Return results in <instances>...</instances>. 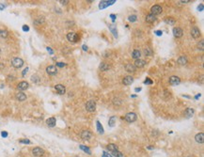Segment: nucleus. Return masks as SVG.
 I'll return each instance as SVG.
<instances>
[{"label": "nucleus", "instance_id": "1", "mask_svg": "<svg viewBox=\"0 0 204 157\" xmlns=\"http://www.w3.org/2000/svg\"><path fill=\"white\" fill-rule=\"evenodd\" d=\"M11 65H12L14 68L16 69H19L24 65V60L22 58H19V57H14L12 60H11Z\"/></svg>", "mask_w": 204, "mask_h": 157}, {"label": "nucleus", "instance_id": "2", "mask_svg": "<svg viewBox=\"0 0 204 157\" xmlns=\"http://www.w3.org/2000/svg\"><path fill=\"white\" fill-rule=\"evenodd\" d=\"M86 109L89 112H94L96 109V103L95 101L90 100L86 104Z\"/></svg>", "mask_w": 204, "mask_h": 157}, {"label": "nucleus", "instance_id": "3", "mask_svg": "<svg viewBox=\"0 0 204 157\" xmlns=\"http://www.w3.org/2000/svg\"><path fill=\"white\" fill-rule=\"evenodd\" d=\"M114 3H116V0H106V1H101L100 4H99V9L100 10H104L105 9L106 7H108V6H111L113 5Z\"/></svg>", "mask_w": 204, "mask_h": 157}, {"label": "nucleus", "instance_id": "4", "mask_svg": "<svg viewBox=\"0 0 204 157\" xmlns=\"http://www.w3.org/2000/svg\"><path fill=\"white\" fill-rule=\"evenodd\" d=\"M125 120L126 121H128V122H134L137 119V116H136V114L135 113H133V112H130V113H127L125 115L124 117Z\"/></svg>", "mask_w": 204, "mask_h": 157}, {"label": "nucleus", "instance_id": "5", "mask_svg": "<svg viewBox=\"0 0 204 157\" xmlns=\"http://www.w3.org/2000/svg\"><path fill=\"white\" fill-rule=\"evenodd\" d=\"M67 39L71 42H76V41H78L79 37L75 32H70V33L67 34Z\"/></svg>", "mask_w": 204, "mask_h": 157}, {"label": "nucleus", "instance_id": "6", "mask_svg": "<svg viewBox=\"0 0 204 157\" xmlns=\"http://www.w3.org/2000/svg\"><path fill=\"white\" fill-rule=\"evenodd\" d=\"M163 11L162 10V7L161 6H159V5H154V6H152L151 9V14H153V15H158V14H160Z\"/></svg>", "mask_w": 204, "mask_h": 157}, {"label": "nucleus", "instance_id": "7", "mask_svg": "<svg viewBox=\"0 0 204 157\" xmlns=\"http://www.w3.org/2000/svg\"><path fill=\"white\" fill-rule=\"evenodd\" d=\"M200 30L198 29L197 27H193L192 29H191V36L194 38V39H198L200 37Z\"/></svg>", "mask_w": 204, "mask_h": 157}, {"label": "nucleus", "instance_id": "8", "mask_svg": "<svg viewBox=\"0 0 204 157\" xmlns=\"http://www.w3.org/2000/svg\"><path fill=\"white\" fill-rule=\"evenodd\" d=\"M92 137V134L89 130H84L81 133V138L83 140H89Z\"/></svg>", "mask_w": 204, "mask_h": 157}, {"label": "nucleus", "instance_id": "9", "mask_svg": "<svg viewBox=\"0 0 204 157\" xmlns=\"http://www.w3.org/2000/svg\"><path fill=\"white\" fill-rule=\"evenodd\" d=\"M32 153H33V155L34 156H43V154H44V150L42 149V148H39V147H36V148H34L32 150Z\"/></svg>", "mask_w": 204, "mask_h": 157}, {"label": "nucleus", "instance_id": "10", "mask_svg": "<svg viewBox=\"0 0 204 157\" xmlns=\"http://www.w3.org/2000/svg\"><path fill=\"white\" fill-rule=\"evenodd\" d=\"M46 73L50 74V75H55V74H57V69H56V66L51 65V66H48L46 68Z\"/></svg>", "mask_w": 204, "mask_h": 157}, {"label": "nucleus", "instance_id": "11", "mask_svg": "<svg viewBox=\"0 0 204 157\" xmlns=\"http://www.w3.org/2000/svg\"><path fill=\"white\" fill-rule=\"evenodd\" d=\"M172 32H173V35H174L175 38H181L183 35V31H182L181 27H174Z\"/></svg>", "mask_w": 204, "mask_h": 157}, {"label": "nucleus", "instance_id": "12", "mask_svg": "<svg viewBox=\"0 0 204 157\" xmlns=\"http://www.w3.org/2000/svg\"><path fill=\"white\" fill-rule=\"evenodd\" d=\"M55 88H56V92H57L58 94H60V95H63V94L66 92L65 87H64L63 85H61V84H57V85H56V86H55Z\"/></svg>", "mask_w": 204, "mask_h": 157}, {"label": "nucleus", "instance_id": "13", "mask_svg": "<svg viewBox=\"0 0 204 157\" xmlns=\"http://www.w3.org/2000/svg\"><path fill=\"white\" fill-rule=\"evenodd\" d=\"M180 83H181V79L178 76H171L169 78V84L171 86H178Z\"/></svg>", "mask_w": 204, "mask_h": 157}, {"label": "nucleus", "instance_id": "14", "mask_svg": "<svg viewBox=\"0 0 204 157\" xmlns=\"http://www.w3.org/2000/svg\"><path fill=\"white\" fill-rule=\"evenodd\" d=\"M28 87H29V85H28V83L27 82H26V81H23V82H20L19 84H18V86H17V88L19 90H26L28 88Z\"/></svg>", "mask_w": 204, "mask_h": 157}, {"label": "nucleus", "instance_id": "15", "mask_svg": "<svg viewBox=\"0 0 204 157\" xmlns=\"http://www.w3.org/2000/svg\"><path fill=\"white\" fill-rule=\"evenodd\" d=\"M146 64H147V62H146L145 60L140 59V58H139V59L135 60V64H134V65L135 66V68H142V67H144Z\"/></svg>", "mask_w": 204, "mask_h": 157}, {"label": "nucleus", "instance_id": "16", "mask_svg": "<svg viewBox=\"0 0 204 157\" xmlns=\"http://www.w3.org/2000/svg\"><path fill=\"white\" fill-rule=\"evenodd\" d=\"M133 82H134V78L132 76H130V75L125 76L124 78H123V80H122V83L124 84L125 86H129V85H131Z\"/></svg>", "mask_w": 204, "mask_h": 157}, {"label": "nucleus", "instance_id": "17", "mask_svg": "<svg viewBox=\"0 0 204 157\" xmlns=\"http://www.w3.org/2000/svg\"><path fill=\"white\" fill-rule=\"evenodd\" d=\"M195 111L193 108H191V107H188V108H186L185 109V111H184V115H185V117L186 118H192L193 117V115H194Z\"/></svg>", "mask_w": 204, "mask_h": 157}, {"label": "nucleus", "instance_id": "18", "mask_svg": "<svg viewBox=\"0 0 204 157\" xmlns=\"http://www.w3.org/2000/svg\"><path fill=\"white\" fill-rule=\"evenodd\" d=\"M125 70L129 72V73H135V71H136V68L134 64L132 63H129V64H126L125 65Z\"/></svg>", "mask_w": 204, "mask_h": 157}, {"label": "nucleus", "instance_id": "19", "mask_svg": "<svg viewBox=\"0 0 204 157\" xmlns=\"http://www.w3.org/2000/svg\"><path fill=\"white\" fill-rule=\"evenodd\" d=\"M195 139H196V141H197V143L202 144L204 142V134L203 133H199V134H196Z\"/></svg>", "mask_w": 204, "mask_h": 157}, {"label": "nucleus", "instance_id": "20", "mask_svg": "<svg viewBox=\"0 0 204 157\" xmlns=\"http://www.w3.org/2000/svg\"><path fill=\"white\" fill-rule=\"evenodd\" d=\"M155 21H156V17H155L153 14L150 13L146 16V22H147V23L152 24V23H154Z\"/></svg>", "mask_w": 204, "mask_h": 157}, {"label": "nucleus", "instance_id": "21", "mask_svg": "<svg viewBox=\"0 0 204 157\" xmlns=\"http://www.w3.org/2000/svg\"><path fill=\"white\" fill-rule=\"evenodd\" d=\"M108 27H109V30H110L112 32V34L114 35V37L118 38V30H117V27H116L115 25H110Z\"/></svg>", "mask_w": 204, "mask_h": 157}, {"label": "nucleus", "instance_id": "22", "mask_svg": "<svg viewBox=\"0 0 204 157\" xmlns=\"http://www.w3.org/2000/svg\"><path fill=\"white\" fill-rule=\"evenodd\" d=\"M46 123H47V125H48L49 127H54L56 123V120L55 118H49L48 120H46Z\"/></svg>", "mask_w": 204, "mask_h": 157}, {"label": "nucleus", "instance_id": "23", "mask_svg": "<svg viewBox=\"0 0 204 157\" xmlns=\"http://www.w3.org/2000/svg\"><path fill=\"white\" fill-rule=\"evenodd\" d=\"M140 57H141V52H140L139 50H134V52L132 53V57L135 58V60L139 59Z\"/></svg>", "mask_w": 204, "mask_h": 157}, {"label": "nucleus", "instance_id": "24", "mask_svg": "<svg viewBox=\"0 0 204 157\" xmlns=\"http://www.w3.org/2000/svg\"><path fill=\"white\" fill-rule=\"evenodd\" d=\"M16 99L20 102H23L26 99V95L24 92H19V93L16 94Z\"/></svg>", "mask_w": 204, "mask_h": 157}, {"label": "nucleus", "instance_id": "25", "mask_svg": "<svg viewBox=\"0 0 204 157\" xmlns=\"http://www.w3.org/2000/svg\"><path fill=\"white\" fill-rule=\"evenodd\" d=\"M178 63L180 64V65H185V64H187V58L186 57H184V56H181L178 58Z\"/></svg>", "mask_w": 204, "mask_h": 157}, {"label": "nucleus", "instance_id": "26", "mask_svg": "<svg viewBox=\"0 0 204 157\" xmlns=\"http://www.w3.org/2000/svg\"><path fill=\"white\" fill-rule=\"evenodd\" d=\"M165 23L169 25V26H174L176 21L173 18H171V17H167V18H165Z\"/></svg>", "mask_w": 204, "mask_h": 157}, {"label": "nucleus", "instance_id": "27", "mask_svg": "<svg viewBox=\"0 0 204 157\" xmlns=\"http://www.w3.org/2000/svg\"><path fill=\"white\" fill-rule=\"evenodd\" d=\"M96 125H97V131H98L99 134H104V133H105L104 127H103V125L101 124V122H100L99 120L96 121Z\"/></svg>", "mask_w": 204, "mask_h": 157}, {"label": "nucleus", "instance_id": "28", "mask_svg": "<svg viewBox=\"0 0 204 157\" xmlns=\"http://www.w3.org/2000/svg\"><path fill=\"white\" fill-rule=\"evenodd\" d=\"M107 150H108L109 151L113 152V151H115V150H118V146H117L116 144H109L108 146H107Z\"/></svg>", "mask_w": 204, "mask_h": 157}, {"label": "nucleus", "instance_id": "29", "mask_svg": "<svg viewBox=\"0 0 204 157\" xmlns=\"http://www.w3.org/2000/svg\"><path fill=\"white\" fill-rule=\"evenodd\" d=\"M116 120H117V118L116 116H112L110 119H109V121H108V125L110 127H114L115 126V122H116Z\"/></svg>", "mask_w": 204, "mask_h": 157}, {"label": "nucleus", "instance_id": "30", "mask_svg": "<svg viewBox=\"0 0 204 157\" xmlns=\"http://www.w3.org/2000/svg\"><path fill=\"white\" fill-rule=\"evenodd\" d=\"M109 65L107 63H105V62H102V63L100 64V69H101V71H104V72H105V71L109 70Z\"/></svg>", "mask_w": 204, "mask_h": 157}, {"label": "nucleus", "instance_id": "31", "mask_svg": "<svg viewBox=\"0 0 204 157\" xmlns=\"http://www.w3.org/2000/svg\"><path fill=\"white\" fill-rule=\"evenodd\" d=\"M80 149H81V150H83L85 152H87L88 154H91V150H89V148L86 147V146H84V145H80Z\"/></svg>", "mask_w": 204, "mask_h": 157}, {"label": "nucleus", "instance_id": "32", "mask_svg": "<svg viewBox=\"0 0 204 157\" xmlns=\"http://www.w3.org/2000/svg\"><path fill=\"white\" fill-rule=\"evenodd\" d=\"M8 35H9V33H8L7 30H0V37L7 38L8 37Z\"/></svg>", "mask_w": 204, "mask_h": 157}, {"label": "nucleus", "instance_id": "33", "mask_svg": "<svg viewBox=\"0 0 204 157\" xmlns=\"http://www.w3.org/2000/svg\"><path fill=\"white\" fill-rule=\"evenodd\" d=\"M137 20V17H136V15H130V16L128 17V21L129 22H135V21Z\"/></svg>", "mask_w": 204, "mask_h": 157}, {"label": "nucleus", "instance_id": "34", "mask_svg": "<svg viewBox=\"0 0 204 157\" xmlns=\"http://www.w3.org/2000/svg\"><path fill=\"white\" fill-rule=\"evenodd\" d=\"M112 154H113L114 156H116V157H122V156H123V154H122L120 151H118V150H115V151H113V152H112Z\"/></svg>", "mask_w": 204, "mask_h": 157}, {"label": "nucleus", "instance_id": "35", "mask_svg": "<svg viewBox=\"0 0 204 157\" xmlns=\"http://www.w3.org/2000/svg\"><path fill=\"white\" fill-rule=\"evenodd\" d=\"M44 23V17H39L38 20L35 21V24H42Z\"/></svg>", "mask_w": 204, "mask_h": 157}, {"label": "nucleus", "instance_id": "36", "mask_svg": "<svg viewBox=\"0 0 204 157\" xmlns=\"http://www.w3.org/2000/svg\"><path fill=\"white\" fill-rule=\"evenodd\" d=\"M144 84H145V85H152V84H153V82H152V81H151L150 78H148V77H147V78L145 79V81H144Z\"/></svg>", "mask_w": 204, "mask_h": 157}, {"label": "nucleus", "instance_id": "37", "mask_svg": "<svg viewBox=\"0 0 204 157\" xmlns=\"http://www.w3.org/2000/svg\"><path fill=\"white\" fill-rule=\"evenodd\" d=\"M203 40H200V42L199 43L197 44V47H198V49H200L201 51H203V49H204V47H203Z\"/></svg>", "mask_w": 204, "mask_h": 157}, {"label": "nucleus", "instance_id": "38", "mask_svg": "<svg viewBox=\"0 0 204 157\" xmlns=\"http://www.w3.org/2000/svg\"><path fill=\"white\" fill-rule=\"evenodd\" d=\"M31 79H32L33 82H35V83H38V82L39 81V77H38L37 75H33Z\"/></svg>", "mask_w": 204, "mask_h": 157}, {"label": "nucleus", "instance_id": "39", "mask_svg": "<svg viewBox=\"0 0 204 157\" xmlns=\"http://www.w3.org/2000/svg\"><path fill=\"white\" fill-rule=\"evenodd\" d=\"M20 143H24V144H30V141L28 139H21Z\"/></svg>", "mask_w": 204, "mask_h": 157}, {"label": "nucleus", "instance_id": "40", "mask_svg": "<svg viewBox=\"0 0 204 157\" xmlns=\"http://www.w3.org/2000/svg\"><path fill=\"white\" fill-rule=\"evenodd\" d=\"M103 156L102 157H112V155L111 154H109V153H107V152H106V151H104V152H103Z\"/></svg>", "mask_w": 204, "mask_h": 157}, {"label": "nucleus", "instance_id": "41", "mask_svg": "<svg viewBox=\"0 0 204 157\" xmlns=\"http://www.w3.org/2000/svg\"><path fill=\"white\" fill-rule=\"evenodd\" d=\"M203 4L201 3L200 5H199V6H198V7H197V10H198V11H202V10H203Z\"/></svg>", "mask_w": 204, "mask_h": 157}, {"label": "nucleus", "instance_id": "42", "mask_svg": "<svg viewBox=\"0 0 204 157\" xmlns=\"http://www.w3.org/2000/svg\"><path fill=\"white\" fill-rule=\"evenodd\" d=\"M65 65H66V64L63 63V62H57V63H56V66H58V67H60V68L64 67Z\"/></svg>", "mask_w": 204, "mask_h": 157}, {"label": "nucleus", "instance_id": "43", "mask_svg": "<svg viewBox=\"0 0 204 157\" xmlns=\"http://www.w3.org/2000/svg\"><path fill=\"white\" fill-rule=\"evenodd\" d=\"M155 34H156L157 36H162V34H163V32H162L161 30H157V31H155Z\"/></svg>", "mask_w": 204, "mask_h": 157}, {"label": "nucleus", "instance_id": "44", "mask_svg": "<svg viewBox=\"0 0 204 157\" xmlns=\"http://www.w3.org/2000/svg\"><path fill=\"white\" fill-rule=\"evenodd\" d=\"M116 15L115 14H111V15H110V18H111L112 19V22H115V20H116Z\"/></svg>", "mask_w": 204, "mask_h": 157}, {"label": "nucleus", "instance_id": "45", "mask_svg": "<svg viewBox=\"0 0 204 157\" xmlns=\"http://www.w3.org/2000/svg\"><path fill=\"white\" fill-rule=\"evenodd\" d=\"M145 54H146V56H150V55H151V52H150V50H149L148 48H147V49H145Z\"/></svg>", "mask_w": 204, "mask_h": 157}, {"label": "nucleus", "instance_id": "46", "mask_svg": "<svg viewBox=\"0 0 204 157\" xmlns=\"http://www.w3.org/2000/svg\"><path fill=\"white\" fill-rule=\"evenodd\" d=\"M23 30H24V31H28V30H29V27H27V26H24Z\"/></svg>", "mask_w": 204, "mask_h": 157}, {"label": "nucleus", "instance_id": "47", "mask_svg": "<svg viewBox=\"0 0 204 157\" xmlns=\"http://www.w3.org/2000/svg\"><path fill=\"white\" fill-rule=\"evenodd\" d=\"M1 136L3 137H8V133H7V132H2V133H1Z\"/></svg>", "mask_w": 204, "mask_h": 157}, {"label": "nucleus", "instance_id": "48", "mask_svg": "<svg viewBox=\"0 0 204 157\" xmlns=\"http://www.w3.org/2000/svg\"><path fill=\"white\" fill-rule=\"evenodd\" d=\"M47 51H48V52H49V53L51 54V55H52V54H54V51H53L52 49L50 48V47H47Z\"/></svg>", "mask_w": 204, "mask_h": 157}, {"label": "nucleus", "instance_id": "49", "mask_svg": "<svg viewBox=\"0 0 204 157\" xmlns=\"http://www.w3.org/2000/svg\"><path fill=\"white\" fill-rule=\"evenodd\" d=\"M141 89H142L141 87H135V92H139V91H141Z\"/></svg>", "mask_w": 204, "mask_h": 157}, {"label": "nucleus", "instance_id": "50", "mask_svg": "<svg viewBox=\"0 0 204 157\" xmlns=\"http://www.w3.org/2000/svg\"><path fill=\"white\" fill-rule=\"evenodd\" d=\"M82 48H83V50H84V51H88V46H87V45H85V44L82 46Z\"/></svg>", "mask_w": 204, "mask_h": 157}, {"label": "nucleus", "instance_id": "51", "mask_svg": "<svg viewBox=\"0 0 204 157\" xmlns=\"http://www.w3.org/2000/svg\"><path fill=\"white\" fill-rule=\"evenodd\" d=\"M27 71H28V68H26V69L24 70V72H23V75H26V74L27 73Z\"/></svg>", "mask_w": 204, "mask_h": 157}, {"label": "nucleus", "instance_id": "52", "mask_svg": "<svg viewBox=\"0 0 204 157\" xmlns=\"http://www.w3.org/2000/svg\"><path fill=\"white\" fill-rule=\"evenodd\" d=\"M60 3L63 4V5H66L67 3H69V1H67V0L66 1H60Z\"/></svg>", "mask_w": 204, "mask_h": 157}, {"label": "nucleus", "instance_id": "53", "mask_svg": "<svg viewBox=\"0 0 204 157\" xmlns=\"http://www.w3.org/2000/svg\"><path fill=\"white\" fill-rule=\"evenodd\" d=\"M181 3H183V4H185V3H189L190 1H188V0H186V1H180Z\"/></svg>", "mask_w": 204, "mask_h": 157}, {"label": "nucleus", "instance_id": "54", "mask_svg": "<svg viewBox=\"0 0 204 157\" xmlns=\"http://www.w3.org/2000/svg\"><path fill=\"white\" fill-rule=\"evenodd\" d=\"M200 96H201L200 94H197V95H196V97H195V99H198V98L200 97Z\"/></svg>", "mask_w": 204, "mask_h": 157}, {"label": "nucleus", "instance_id": "55", "mask_svg": "<svg viewBox=\"0 0 204 157\" xmlns=\"http://www.w3.org/2000/svg\"><path fill=\"white\" fill-rule=\"evenodd\" d=\"M3 68H4V64L0 63V69H3Z\"/></svg>", "mask_w": 204, "mask_h": 157}, {"label": "nucleus", "instance_id": "56", "mask_svg": "<svg viewBox=\"0 0 204 157\" xmlns=\"http://www.w3.org/2000/svg\"><path fill=\"white\" fill-rule=\"evenodd\" d=\"M4 9V6H2V5H0V10H3Z\"/></svg>", "mask_w": 204, "mask_h": 157}, {"label": "nucleus", "instance_id": "57", "mask_svg": "<svg viewBox=\"0 0 204 157\" xmlns=\"http://www.w3.org/2000/svg\"><path fill=\"white\" fill-rule=\"evenodd\" d=\"M0 52H1V49H0Z\"/></svg>", "mask_w": 204, "mask_h": 157}]
</instances>
